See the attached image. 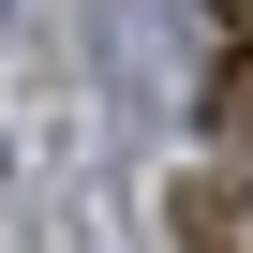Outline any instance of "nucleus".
Segmentation results:
<instances>
[{
    "label": "nucleus",
    "mask_w": 253,
    "mask_h": 253,
    "mask_svg": "<svg viewBox=\"0 0 253 253\" xmlns=\"http://www.w3.org/2000/svg\"><path fill=\"white\" fill-rule=\"evenodd\" d=\"M179 253H253V194L238 179H194L179 194Z\"/></svg>",
    "instance_id": "1"
},
{
    "label": "nucleus",
    "mask_w": 253,
    "mask_h": 253,
    "mask_svg": "<svg viewBox=\"0 0 253 253\" xmlns=\"http://www.w3.org/2000/svg\"><path fill=\"white\" fill-rule=\"evenodd\" d=\"M209 30H223V75L253 60V0H209Z\"/></svg>",
    "instance_id": "2"
}]
</instances>
